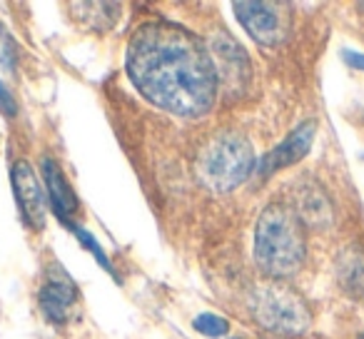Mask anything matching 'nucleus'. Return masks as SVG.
Instances as JSON below:
<instances>
[{
  "label": "nucleus",
  "mask_w": 364,
  "mask_h": 339,
  "mask_svg": "<svg viewBox=\"0 0 364 339\" xmlns=\"http://www.w3.org/2000/svg\"><path fill=\"white\" fill-rule=\"evenodd\" d=\"M125 68L145 100L177 117H203L218 100L213 53L175 23L152 21L137 28L127 43Z\"/></svg>",
  "instance_id": "f257e3e1"
},
{
  "label": "nucleus",
  "mask_w": 364,
  "mask_h": 339,
  "mask_svg": "<svg viewBox=\"0 0 364 339\" xmlns=\"http://www.w3.org/2000/svg\"><path fill=\"white\" fill-rule=\"evenodd\" d=\"M307 257L304 225L289 205L272 203L255 225V259L259 269L274 279L292 277Z\"/></svg>",
  "instance_id": "f03ea898"
},
{
  "label": "nucleus",
  "mask_w": 364,
  "mask_h": 339,
  "mask_svg": "<svg viewBox=\"0 0 364 339\" xmlns=\"http://www.w3.org/2000/svg\"><path fill=\"white\" fill-rule=\"evenodd\" d=\"M252 145L240 132H220L198 155V178L213 193H230L252 175Z\"/></svg>",
  "instance_id": "7ed1b4c3"
},
{
  "label": "nucleus",
  "mask_w": 364,
  "mask_h": 339,
  "mask_svg": "<svg viewBox=\"0 0 364 339\" xmlns=\"http://www.w3.org/2000/svg\"><path fill=\"white\" fill-rule=\"evenodd\" d=\"M252 314L264 329L274 334H302L309 329V307L292 287L282 282L259 284L252 292Z\"/></svg>",
  "instance_id": "20e7f679"
},
{
  "label": "nucleus",
  "mask_w": 364,
  "mask_h": 339,
  "mask_svg": "<svg viewBox=\"0 0 364 339\" xmlns=\"http://www.w3.org/2000/svg\"><path fill=\"white\" fill-rule=\"evenodd\" d=\"M235 16L250 33L252 41L259 45H279L287 41L289 28H292V13L287 3H235Z\"/></svg>",
  "instance_id": "39448f33"
},
{
  "label": "nucleus",
  "mask_w": 364,
  "mask_h": 339,
  "mask_svg": "<svg viewBox=\"0 0 364 339\" xmlns=\"http://www.w3.org/2000/svg\"><path fill=\"white\" fill-rule=\"evenodd\" d=\"M11 180H13V193H16V203L21 208L26 225L31 230H43L46 227V212H48L46 210L48 193L31 162L18 160L11 170Z\"/></svg>",
  "instance_id": "423d86ee"
},
{
  "label": "nucleus",
  "mask_w": 364,
  "mask_h": 339,
  "mask_svg": "<svg viewBox=\"0 0 364 339\" xmlns=\"http://www.w3.org/2000/svg\"><path fill=\"white\" fill-rule=\"evenodd\" d=\"M210 53H213L215 68H218L220 85L228 87L230 95H242L250 85V77H252V68H250L242 45L230 36H225V33H220L213 41V50Z\"/></svg>",
  "instance_id": "0eeeda50"
},
{
  "label": "nucleus",
  "mask_w": 364,
  "mask_h": 339,
  "mask_svg": "<svg viewBox=\"0 0 364 339\" xmlns=\"http://www.w3.org/2000/svg\"><path fill=\"white\" fill-rule=\"evenodd\" d=\"M38 299H41V309L46 312V317L55 324H63L73 314V307L77 302V287L63 272V267H53L43 279Z\"/></svg>",
  "instance_id": "6e6552de"
},
{
  "label": "nucleus",
  "mask_w": 364,
  "mask_h": 339,
  "mask_svg": "<svg viewBox=\"0 0 364 339\" xmlns=\"http://www.w3.org/2000/svg\"><path fill=\"white\" fill-rule=\"evenodd\" d=\"M314 132H317V122L314 120H307V122H302V125H297L274 150H269L267 155H264V160L259 162V167H257V173L262 175V178H269V175H274L277 170H284V167L299 162L309 152V147H312Z\"/></svg>",
  "instance_id": "1a4fd4ad"
},
{
  "label": "nucleus",
  "mask_w": 364,
  "mask_h": 339,
  "mask_svg": "<svg viewBox=\"0 0 364 339\" xmlns=\"http://www.w3.org/2000/svg\"><path fill=\"white\" fill-rule=\"evenodd\" d=\"M294 212L302 220L304 227H327L332 222V203H329L327 193L319 188L317 183H302L294 190Z\"/></svg>",
  "instance_id": "9d476101"
},
{
  "label": "nucleus",
  "mask_w": 364,
  "mask_h": 339,
  "mask_svg": "<svg viewBox=\"0 0 364 339\" xmlns=\"http://www.w3.org/2000/svg\"><path fill=\"white\" fill-rule=\"evenodd\" d=\"M43 180H46V193H48V200H50L53 212H55L58 220L68 227L73 215H77L80 203H77L75 193H73V188L68 185L65 175H63V170L58 167V162H53L50 157L43 160Z\"/></svg>",
  "instance_id": "9b49d317"
},
{
  "label": "nucleus",
  "mask_w": 364,
  "mask_h": 339,
  "mask_svg": "<svg viewBox=\"0 0 364 339\" xmlns=\"http://www.w3.org/2000/svg\"><path fill=\"white\" fill-rule=\"evenodd\" d=\"M337 279L342 289L357 302H364V249L347 247L337 259Z\"/></svg>",
  "instance_id": "f8f14e48"
},
{
  "label": "nucleus",
  "mask_w": 364,
  "mask_h": 339,
  "mask_svg": "<svg viewBox=\"0 0 364 339\" xmlns=\"http://www.w3.org/2000/svg\"><path fill=\"white\" fill-rule=\"evenodd\" d=\"M195 329H198L200 334H205V337H223V334L230 332V324L225 317H218V314L213 312H203L195 317Z\"/></svg>",
  "instance_id": "ddd939ff"
},
{
  "label": "nucleus",
  "mask_w": 364,
  "mask_h": 339,
  "mask_svg": "<svg viewBox=\"0 0 364 339\" xmlns=\"http://www.w3.org/2000/svg\"><path fill=\"white\" fill-rule=\"evenodd\" d=\"M68 227H70L73 230V235H75V237L77 240H80V242L82 244H85V247L87 249H90V252H92V257H95L97 259V262H100L102 264V267H105L107 269V272H110V274H115V272H112V267H110V262H107V257H105V252H102V247H100V244H97L95 242V240H92L90 237V232H87V230L85 227H80V225H68Z\"/></svg>",
  "instance_id": "4468645a"
},
{
  "label": "nucleus",
  "mask_w": 364,
  "mask_h": 339,
  "mask_svg": "<svg viewBox=\"0 0 364 339\" xmlns=\"http://www.w3.org/2000/svg\"><path fill=\"white\" fill-rule=\"evenodd\" d=\"M0 110L6 112V115H16V100H13V95L6 90L3 82H0Z\"/></svg>",
  "instance_id": "2eb2a0df"
},
{
  "label": "nucleus",
  "mask_w": 364,
  "mask_h": 339,
  "mask_svg": "<svg viewBox=\"0 0 364 339\" xmlns=\"http://www.w3.org/2000/svg\"><path fill=\"white\" fill-rule=\"evenodd\" d=\"M342 58H344V63H347L349 68H354V70H364V55H362V53L347 50Z\"/></svg>",
  "instance_id": "dca6fc26"
},
{
  "label": "nucleus",
  "mask_w": 364,
  "mask_h": 339,
  "mask_svg": "<svg viewBox=\"0 0 364 339\" xmlns=\"http://www.w3.org/2000/svg\"><path fill=\"white\" fill-rule=\"evenodd\" d=\"M359 339H364V334H359Z\"/></svg>",
  "instance_id": "f3484780"
},
{
  "label": "nucleus",
  "mask_w": 364,
  "mask_h": 339,
  "mask_svg": "<svg viewBox=\"0 0 364 339\" xmlns=\"http://www.w3.org/2000/svg\"><path fill=\"white\" fill-rule=\"evenodd\" d=\"M359 8H364V3H362V6H359Z\"/></svg>",
  "instance_id": "a211bd4d"
}]
</instances>
